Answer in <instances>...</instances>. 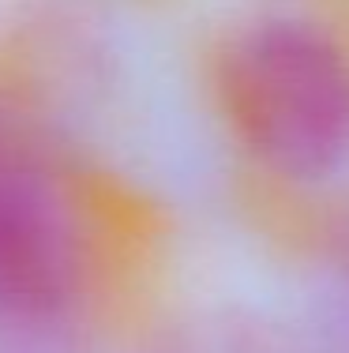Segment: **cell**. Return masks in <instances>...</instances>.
Returning a JSON list of instances; mask_svg holds the SVG:
<instances>
[{"label": "cell", "instance_id": "2", "mask_svg": "<svg viewBox=\"0 0 349 353\" xmlns=\"http://www.w3.org/2000/svg\"><path fill=\"white\" fill-rule=\"evenodd\" d=\"M79 285V233L61 192L0 158V316L49 319Z\"/></svg>", "mask_w": 349, "mask_h": 353}, {"label": "cell", "instance_id": "1", "mask_svg": "<svg viewBox=\"0 0 349 353\" xmlns=\"http://www.w3.org/2000/svg\"><path fill=\"white\" fill-rule=\"evenodd\" d=\"M240 139L293 181H315L349 154V57L308 23H263L226 57L222 75Z\"/></svg>", "mask_w": 349, "mask_h": 353}]
</instances>
